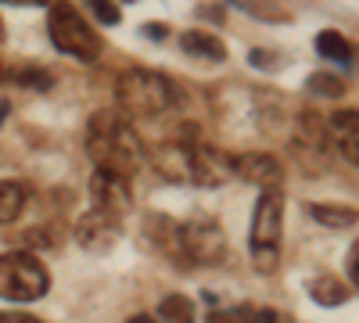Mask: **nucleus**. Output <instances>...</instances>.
<instances>
[{"label":"nucleus","instance_id":"1","mask_svg":"<svg viewBox=\"0 0 359 323\" xmlns=\"http://www.w3.org/2000/svg\"><path fill=\"white\" fill-rule=\"evenodd\" d=\"M86 155L94 169L130 180L144 162V144L123 119V111H97L86 126Z\"/></svg>","mask_w":359,"mask_h":323},{"label":"nucleus","instance_id":"2","mask_svg":"<svg viewBox=\"0 0 359 323\" xmlns=\"http://www.w3.org/2000/svg\"><path fill=\"white\" fill-rule=\"evenodd\" d=\"M115 101L126 115H137V119H158V115H169L180 104V86L162 72L130 69L115 83Z\"/></svg>","mask_w":359,"mask_h":323},{"label":"nucleus","instance_id":"3","mask_svg":"<svg viewBox=\"0 0 359 323\" xmlns=\"http://www.w3.org/2000/svg\"><path fill=\"white\" fill-rule=\"evenodd\" d=\"M50 277L33 252L0 255V298L8 302H36L47 295Z\"/></svg>","mask_w":359,"mask_h":323},{"label":"nucleus","instance_id":"4","mask_svg":"<svg viewBox=\"0 0 359 323\" xmlns=\"http://www.w3.org/2000/svg\"><path fill=\"white\" fill-rule=\"evenodd\" d=\"M280 223H284V194L280 191H262L255 216H252V259L266 273L280 259Z\"/></svg>","mask_w":359,"mask_h":323},{"label":"nucleus","instance_id":"5","mask_svg":"<svg viewBox=\"0 0 359 323\" xmlns=\"http://www.w3.org/2000/svg\"><path fill=\"white\" fill-rule=\"evenodd\" d=\"M47 25H50V43L62 54H72L79 62H94L101 54V36L94 33V25H90L72 4L50 8Z\"/></svg>","mask_w":359,"mask_h":323},{"label":"nucleus","instance_id":"6","mask_svg":"<svg viewBox=\"0 0 359 323\" xmlns=\"http://www.w3.org/2000/svg\"><path fill=\"white\" fill-rule=\"evenodd\" d=\"M176 245H180V255L198 262V266H219L226 255L223 230L212 219H191L184 226H176Z\"/></svg>","mask_w":359,"mask_h":323},{"label":"nucleus","instance_id":"7","mask_svg":"<svg viewBox=\"0 0 359 323\" xmlns=\"http://www.w3.org/2000/svg\"><path fill=\"white\" fill-rule=\"evenodd\" d=\"M90 194H94V209L118 219L130 209V180L115 172H101L94 169V180H90Z\"/></svg>","mask_w":359,"mask_h":323},{"label":"nucleus","instance_id":"8","mask_svg":"<svg viewBox=\"0 0 359 323\" xmlns=\"http://www.w3.org/2000/svg\"><path fill=\"white\" fill-rule=\"evenodd\" d=\"M230 172H233V158L223 155L219 148H208V144H201V140L191 148V184L219 187Z\"/></svg>","mask_w":359,"mask_h":323},{"label":"nucleus","instance_id":"9","mask_svg":"<svg viewBox=\"0 0 359 323\" xmlns=\"http://www.w3.org/2000/svg\"><path fill=\"white\" fill-rule=\"evenodd\" d=\"M233 172L241 176L245 184H255L262 191H280V180H284V165L273 155H266V151L237 155L233 158Z\"/></svg>","mask_w":359,"mask_h":323},{"label":"nucleus","instance_id":"10","mask_svg":"<svg viewBox=\"0 0 359 323\" xmlns=\"http://www.w3.org/2000/svg\"><path fill=\"white\" fill-rule=\"evenodd\" d=\"M327 126H331V140L338 144L345 162L359 165V111H334Z\"/></svg>","mask_w":359,"mask_h":323},{"label":"nucleus","instance_id":"11","mask_svg":"<svg viewBox=\"0 0 359 323\" xmlns=\"http://www.w3.org/2000/svg\"><path fill=\"white\" fill-rule=\"evenodd\" d=\"M76 238H79V245H86V248H108V245L115 241V219L94 209L90 216L79 219Z\"/></svg>","mask_w":359,"mask_h":323},{"label":"nucleus","instance_id":"12","mask_svg":"<svg viewBox=\"0 0 359 323\" xmlns=\"http://www.w3.org/2000/svg\"><path fill=\"white\" fill-rule=\"evenodd\" d=\"M180 47H184L191 57H201V62H223L226 57V47L212 33H198V29H191V33L180 36Z\"/></svg>","mask_w":359,"mask_h":323},{"label":"nucleus","instance_id":"13","mask_svg":"<svg viewBox=\"0 0 359 323\" xmlns=\"http://www.w3.org/2000/svg\"><path fill=\"white\" fill-rule=\"evenodd\" d=\"M327 140H331V126L323 123V115H313V111L298 115V144H302V148L323 151Z\"/></svg>","mask_w":359,"mask_h":323},{"label":"nucleus","instance_id":"14","mask_svg":"<svg viewBox=\"0 0 359 323\" xmlns=\"http://www.w3.org/2000/svg\"><path fill=\"white\" fill-rule=\"evenodd\" d=\"M309 216L323 226H331V230H345V226H355L359 223V212L348 209V205H334V201H316L309 205Z\"/></svg>","mask_w":359,"mask_h":323},{"label":"nucleus","instance_id":"15","mask_svg":"<svg viewBox=\"0 0 359 323\" xmlns=\"http://www.w3.org/2000/svg\"><path fill=\"white\" fill-rule=\"evenodd\" d=\"M309 295H313V302L334 309V305H341V302L348 298V287H345V280H338V277H331V273H323V277L313 280Z\"/></svg>","mask_w":359,"mask_h":323},{"label":"nucleus","instance_id":"16","mask_svg":"<svg viewBox=\"0 0 359 323\" xmlns=\"http://www.w3.org/2000/svg\"><path fill=\"white\" fill-rule=\"evenodd\" d=\"M22 205H25L22 184L0 180V226H4V223H15V219L22 216Z\"/></svg>","mask_w":359,"mask_h":323},{"label":"nucleus","instance_id":"17","mask_svg":"<svg viewBox=\"0 0 359 323\" xmlns=\"http://www.w3.org/2000/svg\"><path fill=\"white\" fill-rule=\"evenodd\" d=\"M316 50L327 57V62H341V65H348V62H352V47L334 33V29H327V33H320V36H316Z\"/></svg>","mask_w":359,"mask_h":323},{"label":"nucleus","instance_id":"18","mask_svg":"<svg viewBox=\"0 0 359 323\" xmlns=\"http://www.w3.org/2000/svg\"><path fill=\"white\" fill-rule=\"evenodd\" d=\"M158 319L162 323H194V302L184 295H169L158 305Z\"/></svg>","mask_w":359,"mask_h":323},{"label":"nucleus","instance_id":"19","mask_svg":"<svg viewBox=\"0 0 359 323\" xmlns=\"http://www.w3.org/2000/svg\"><path fill=\"white\" fill-rule=\"evenodd\" d=\"M309 90L320 94V97H341V94H345V83H341L338 76L316 72V76H309Z\"/></svg>","mask_w":359,"mask_h":323},{"label":"nucleus","instance_id":"20","mask_svg":"<svg viewBox=\"0 0 359 323\" xmlns=\"http://www.w3.org/2000/svg\"><path fill=\"white\" fill-rule=\"evenodd\" d=\"M212 323H259V309L255 305H237L230 312H212Z\"/></svg>","mask_w":359,"mask_h":323},{"label":"nucleus","instance_id":"21","mask_svg":"<svg viewBox=\"0 0 359 323\" xmlns=\"http://www.w3.org/2000/svg\"><path fill=\"white\" fill-rule=\"evenodd\" d=\"M15 79H18L22 86H29V90H50V76L40 72V69H22Z\"/></svg>","mask_w":359,"mask_h":323},{"label":"nucleus","instance_id":"22","mask_svg":"<svg viewBox=\"0 0 359 323\" xmlns=\"http://www.w3.org/2000/svg\"><path fill=\"white\" fill-rule=\"evenodd\" d=\"M90 11H94V15H97L104 25H115L118 18H123V15H118V8H111L108 0H94V4H90Z\"/></svg>","mask_w":359,"mask_h":323},{"label":"nucleus","instance_id":"23","mask_svg":"<svg viewBox=\"0 0 359 323\" xmlns=\"http://www.w3.org/2000/svg\"><path fill=\"white\" fill-rule=\"evenodd\" d=\"M348 277H352V284L359 287V241H355L352 252H348Z\"/></svg>","mask_w":359,"mask_h":323},{"label":"nucleus","instance_id":"24","mask_svg":"<svg viewBox=\"0 0 359 323\" xmlns=\"http://www.w3.org/2000/svg\"><path fill=\"white\" fill-rule=\"evenodd\" d=\"M0 323H40V319L22 316V312H0Z\"/></svg>","mask_w":359,"mask_h":323},{"label":"nucleus","instance_id":"25","mask_svg":"<svg viewBox=\"0 0 359 323\" xmlns=\"http://www.w3.org/2000/svg\"><path fill=\"white\" fill-rule=\"evenodd\" d=\"M126 323H158L155 316H147V312H137V316H130Z\"/></svg>","mask_w":359,"mask_h":323},{"label":"nucleus","instance_id":"26","mask_svg":"<svg viewBox=\"0 0 359 323\" xmlns=\"http://www.w3.org/2000/svg\"><path fill=\"white\" fill-rule=\"evenodd\" d=\"M147 36H151V40H162V25H147Z\"/></svg>","mask_w":359,"mask_h":323},{"label":"nucleus","instance_id":"27","mask_svg":"<svg viewBox=\"0 0 359 323\" xmlns=\"http://www.w3.org/2000/svg\"><path fill=\"white\" fill-rule=\"evenodd\" d=\"M8 119V101H0V123Z\"/></svg>","mask_w":359,"mask_h":323},{"label":"nucleus","instance_id":"28","mask_svg":"<svg viewBox=\"0 0 359 323\" xmlns=\"http://www.w3.org/2000/svg\"><path fill=\"white\" fill-rule=\"evenodd\" d=\"M0 40H4V22H0Z\"/></svg>","mask_w":359,"mask_h":323}]
</instances>
